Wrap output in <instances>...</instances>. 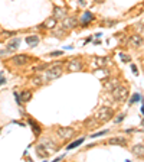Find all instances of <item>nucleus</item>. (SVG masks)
Wrapping results in <instances>:
<instances>
[{
	"label": "nucleus",
	"mask_w": 144,
	"mask_h": 162,
	"mask_svg": "<svg viewBox=\"0 0 144 162\" xmlns=\"http://www.w3.org/2000/svg\"><path fill=\"white\" fill-rule=\"evenodd\" d=\"M102 85H104V90H105V91H111V93H112V90H114L115 87H118L120 83H118L117 78H115V80H108V78H105Z\"/></svg>",
	"instance_id": "obj_8"
},
{
	"label": "nucleus",
	"mask_w": 144,
	"mask_h": 162,
	"mask_svg": "<svg viewBox=\"0 0 144 162\" xmlns=\"http://www.w3.org/2000/svg\"><path fill=\"white\" fill-rule=\"evenodd\" d=\"M5 83H6V80H5V78L2 77V74H0V85H3Z\"/></svg>",
	"instance_id": "obj_31"
},
{
	"label": "nucleus",
	"mask_w": 144,
	"mask_h": 162,
	"mask_svg": "<svg viewBox=\"0 0 144 162\" xmlns=\"http://www.w3.org/2000/svg\"><path fill=\"white\" fill-rule=\"evenodd\" d=\"M25 41H26V43L29 45V46H36L38 43H39V41H40V38L38 36V35H29V36H26L25 38Z\"/></svg>",
	"instance_id": "obj_13"
},
{
	"label": "nucleus",
	"mask_w": 144,
	"mask_h": 162,
	"mask_svg": "<svg viewBox=\"0 0 144 162\" xmlns=\"http://www.w3.org/2000/svg\"><path fill=\"white\" fill-rule=\"evenodd\" d=\"M84 141H85V137H81V139H78V141H74V142H72V143H69V145L66 146V149H68V151H71V149H74V148H77V146L82 145V143H84Z\"/></svg>",
	"instance_id": "obj_20"
},
{
	"label": "nucleus",
	"mask_w": 144,
	"mask_h": 162,
	"mask_svg": "<svg viewBox=\"0 0 144 162\" xmlns=\"http://www.w3.org/2000/svg\"><path fill=\"white\" fill-rule=\"evenodd\" d=\"M131 71H133V73H134L135 75L138 74V71H137V67H135V65H131Z\"/></svg>",
	"instance_id": "obj_30"
},
{
	"label": "nucleus",
	"mask_w": 144,
	"mask_h": 162,
	"mask_svg": "<svg viewBox=\"0 0 144 162\" xmlns=\"http://www.w3.org/2000/svg\"><path fill=\"white\" fill-rule=\"evenodd\" d=\"M102 2H105V0H95V3H102Z\"/></svg>",
	"instance_id": "obj_32"
},
{
	"label": "nucleus",
	"mask_w": 144,
	"mask_h": 162,
	"mask_svg": "<svg viewBox=\"0 0 144 162\" xmlns=\"http://www.w3.org/2000/svg\"><path fill=\"white\" fill-rule=\"evenodd\" d=\"M112 97H114V100L118 101V103H124V101L127 100V97H128V90H127V87H123V85L115 87V88L112 90Z\"/></svg>",
	"instance_id": "obj_3"
},
{
	"label": "nucleus",
	"mask_w": 144,
	"mask_h": 162,
	"mask_svg": "<svg viewBox=\"0 0 144 162\" xmlns=\"http://www.w3.org/2000/svg\"><path fill=\"white\" fill-rule=\"evenodd\" d=\"M131 152H133V155H135L138 158H144V145H135V146H133Z\"/></svg>",
	"instance_id": "obj_15"
},
{
	"label": "nucleus",
	"mask_w": 144,
	"mask_h": 162,
	"mask_svg": "<svg viewBox=\"0 0 144 162\" xmlns=\"http://www.w3.org/2000/svg\"><path fill=\"white\" fill-rule=\"evenodd\" d=\"M62 55V51H55V52H51V57H61Z\"/></svg>",
	"instance_id": "obj_29"
},
{
	"label": "nucleus",
	"mask_w": 144,
	"mask_h": 162,
	"mask_svg": "<svg viewBox=\"0 0 144 162\" xmlns=\"http://www.w3.org/2000/svg\"><path fill=\"white\" fill-rule=\"evenodd\" d=\"M56 133L61 139H71L72 136H74V129L72 127H59L56 130Z\"/></svg>",
	"instance_id": "obj_7"
},
{
	"label": "nucleus",
	"mask_w": 144,
	"mask_h": 162,
	"mask_svg": "<svg viewBox=\"0 0 144 162\" xmlns=\"http://www.w3.org/2000/svg\"><path fill=\"white\" fill-rule=\"evenodd\" d=\"M62 65H58V64H54V65H51V68L49 69H46L45 71V74H43V78L45 80H56L58 77H61L62 75V68H61Z\"/></svg>",
	"instance_id": "obj_2"
},
{
	"label": "nucleus",
	"mask_w": 144,
	"mask_h": 162,
	"mask_svg": "<svg viewBox=\"0 0 144 162\" xmlns=\"http://www.w3.org/2000/svg\"><path fill=\"white\" fill-rule=\"evenodd\" d=\"M120 57H121V59H123L124 62H130V61H131L130 55H127V54H124V52H121V54H120Z\"/></svg>",
	"instance_id": "obj_24"
},
{
	"label": "nucleus",
	"mask_w": 144,
	"mask_h": 162,
	"mask_svg": "<svg viewBox=\"0 0 144 162\" xmlns=\"http://www.w3.org/2000/svg\"><path fill=\"white\" fill-rule=\"evenodd\" d=\"M140 99H141V96H140V94H137V93H135V94L133 96V99L130 100V104H134V103H135L137 100H140Z\"/></svg>",
	"instance_id": "obj_25"
},
{
	"label": "nucleus",
	"mask_w": 144,
	"mask_h": 162,
	"mask_svg": "<svg viewBox=\"0 0 144 162\" xmlns=\"http://www.w3.org/2000/svg\"><path fill=\"white\" fill-rule=\"evenodd\" d=\"M66 67H68L69 71H81L82 69V61L79 58H74L66 64Z\"/></svg>",
	"instance_id": "obj_6"
},
{
	"label": "nucleus",
	"mask_w": 144,
	"mask_h": 162,
	"mask_svg": "<svg viewBox=\"0 0 144 162\" xmlns=\"http://www.w3.org/2000/svg\"><path fill=\"white\" fill-rule=\"evenodd\" d=\"M13 94H15V99H16L17 104H22V100H20V96H19V93H13Z\"/></svg>",
	"instance_id": "obj_27"
},
{
	"label": "nucleus",
	"mask_w": 144,
	"mask_h": 162,
	"mask_svg": "<svg viewBox=\"0 0 144 162\" xmlns=\"http://www.w3.org/2000/svg\"><path fill=\"white\" fill-rule=\"evenodd\" d=\"M20 100H22V103H26V101H29L30 99H32V91H29V90H23V91H20Z\"/></svg>",
	"instance_id": "obj_16"
},
{
	"label": "nucleus",
	"mask_w": 144,
	"mask_h": 162,
	"mask_svg": "<svg viewBox=\"0 0 144 162\" xmlns=\"http://www.w3.org/2000/svg\"><path fill=\"white\" fill-rule=\"evenodd\" d=\"M94 17H95V16H94L91 12H88V10H87V12H84V15L81 16V23H82V26H87L89 22H92V20H94Z\"/></svg>",
	"instance_id": "obj_12"
},
{
	"label": "nucleus",
	"mask_w": 144,
	"mask_h": 162,
	"mask_svg": "<svg viewBox=\"0 0 144 162\" xmlns=\"http://www.w3.org/2000/svg\"><path fill=\"white\" fill-rule=\"evenodd\" d=\"M107 132H108V130H101V132H97V133H94V135H92L91 137H98V136H104V135H105Z\"/></svg>",
	"instance_id": "obj_26"
},
{
	"label": "nucleus",
	"mask_w": 144,
	"mask_h": 162,
	"mask_svg": "<svg viewBox=\"0 0 144 162\" xmlns=\"http://www.w3.org/2000/svg\"><path fill=\"white\" fill-rule=\"evenodd\" d=\"M112 116H114V110L108 106H102L95 111L94 117L97 122H108L110 119H112Z\"/></svg>",
	"instance_id": "obj_1"
},
{
	"label": "nucleus",
	"mask_w": 144,
	"mask_h": 162,
	"mask_svg": "<svg viewBox=\"0 0 144 162\" xmlns=\"http://www.w3.org/2000/svg\"><path fill=\"white\" fill-rule=\"evenodd\" d=\"M110 145H121V146H126L127 145V137H123V136H117V137H111L108 141Z\"/></svg>",
	"instance_id": "obj_9"
},
{
	"label": "nucleus",
	"mask_w": 144,
	"mask_h": 162,
	"mask_svg": "<svg viewBox=\"0 0 144 162\" xmlns=\"http://www.w3.org/2000/svg\"><path fill=\"white\" fill-rule=\"evenodd\" d=\"M28 61H29V57L26 54H19V55L12 57V64H15L16 67H23Z\"/></svg>",
	"instance_id": "obj_4"
},
{
	"label": "nucleus",
	"mask_w": 144,
	"mask_h": 162,
	"mask_svg": "<svg viewBox=\"0 0 144 162\" xmlns=\"http://www.w3.org/2000/svg\"><path fill=\"white\" fill-rule=\"evenodd\" d=\"M19 43H20V39H19V38H15V39L9 41L7 49H9V51H16V49L19 48Z\"/></svg>",
	"instance_id": "obj_18"
},
{
	"label": "nucleus",
	"mask_w": 144,
	"mask_h": 162,
	"mask_svg": "<svg viewBox=\"0 0 144 162\" xmlns=\"http://www.w3.org/2000/svg\"><path fill=\"white\" fill-rule=\"evenodd\" d=\"M124 117H126V114H120V116H118V117L115 119V123H120V122H121V120H123Z\"/></svg>",
	"instance_id": "obj_28"
},
{
	"label": "nucleus",
	"mask_w": 144,
	"mask_h": 162,
	"mask_svg": "<svg viewBox=\"0 0 144 162\" xmlns=\"http://www.w3.org/2000/svg\"><path fill=\"white\" fill-rule=\"evenodd\" d=\"M128 42H130L131 46H141V45H143V38H141L138 33H134V35L130 36Z\"/></svg>",
	"instance_id": "obj_11"
},
{
	"label": "nucleus",
	"mask_w": 144,
	"mask_h": 162,
	"mask_svg": "<svg viewBox=\"0 0 144 162\" xmlns=\"http://www.w3.org/2000/svg\"><path fill=\"white\" fill-rule=\"evenodd\" d=\"M2 35H3L5 38H12V36H15V35H16V32H10V31H3V32H2Z\"/></svg>",
	"instance_id": "obj_23"
},
{
	"label": "nucleus",
	"mask_w": 144,
	"mask_h": 162,
	"mask_svg": "<svg viewBox=\"0 0 144 162\" xmlns=\"http://www.w3.org/2000/svg\"><path fill=\"white\" fill-rule=\"evenodd\" d=\"M56 22H58V20H56V19H55V17L52 16V17H49V19H48V20H46V22L43 23V25L40 26V28H48V29H54V28L56 26Z\"/></svg>",
	"instance_id": "obj_17"
},
{
	"label": "nucleus",
	"mask_w": 144,
	"mask_h": 162,
	"mask_svg": "<svg viewBox=\"0 0 144 162\" xmlns=\"http://www.w3.org/2000/svg\"><path fill=\"white\" fill-rule=\"evenodd\" d=\"M28 123L32 126V130L35 132V135H36V136H39V135H40V132H42V129H40L39 123H38V122H35V120H32V119H29V120H28Z\"/></svg>",
	"instance_id": "obj_19"
},
{
	"label": "nucleus",
	"mask_w": 144,
	"mask_h": 162,
	"mask_svg": "<svg viewBox=\"0 0 144 162\" xmlns=\"http://www.w3.org/2000/svg\"><path fill=\"white\" fill-rule=\"evenodd\" d=\"M62 26H63V29H74L75 26H78V19L75 16L65 17L62 22Z\"/></svg>",
	"instance_id": "obj_5"
},
{
	"label": "nucleus",
	"mask_w": 144,
	"mask_h": 162,
	"mask_svg": "<svg viewBox=\"0 0 144 162\" xmlns=\"http://www.w3.org/2000/svg\"><path fill=\"white\" fill-rule=\"evenodd\" d=\"M108 62V58L107 57H97V58H95V65H97V67H104L105 64Z\"/></svg>",
	"instance_id": "obj_21"
},
{
	"label": "nucleus",
	"mask_w": 144,
	"mask_h": 162,
	"mask_svg": "<svg viewBox=\"0 0 144 162\" xmlns=\"http://www.w3.org/2000/svg\"><path fill=\"white\" fill-rule=\"evenodd\" d=\"M42 80H43L42 77H33V78H32V84H33V85H40V84H43Z\"/></svg>",
	"instance_id": "obj_22"
},
{
	"label": "nucleus",
	"mask_w": 144,
	"mask_h": 162,
	"mask_svg": "<svg viewBox=\"0 0 144 162\" xmlns=\"http://www.w3.org/2000/svg\"><path fill=\"white\" fill-rule=\"evenodd\" d=\"M66 15H68V12L65 9H61V7H55L54 9V17L56 20H63L66 17Z\"/></svg>",
	"instance_id": "obj_10"
},
{
	"label": "nucleus",
	"mask_w": 144,
	"mask_h": 162,
	"mask_svg": "<svg viewBox=\"0 0 144 162\" xmlns=\"http://www.w3.org/2000/svg\"><path fill=\"white\" fill-rule=\"evenodd\" d=\"M35 151H36V155H38L39 158H42V159H45V158L49 156V152L45 149V145H38Z\"/></svg>",
	"instance_id": "obj_14"
}]
</instances>
